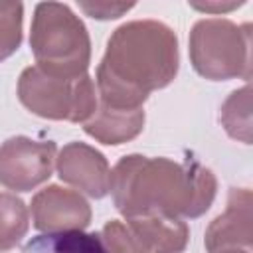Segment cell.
I'll return each mask as SVG.
<instances>
[{"instance_id":"obj_2","label":"cell","mask_w":253,"mask_h":253,"mask_svg":"<svg viewBox=\"0 0 253 253\" xmlns=\"http://www.w3.org/2000/svg\"><path fill=\"white\" fill-rule=\"evenodd\" d=\"M213 172L196 160L123 156L111 170L109 192L125 217L160 213L168 217H200L215 198Z\"/></svg>"},{"instance_id":"obj_1","label":"cell","mask_w":253,"mask_h":253,"mask_svg":"<svg viewBox=\"0 0 253 253\" xmlns=\"http://www.w3.org/2000/svg\"><path fill=\"white\" fill-rule=\"evenodd\" d=\"M178 38L158 20H132L119 26L97 67L99 103L113 109H142L156 89L170 85L178 73Z\"/></svg>"},{"instance_id":"obj_6","label":"cell","mask_w":253,"mask_h":253,"mask_svg":"<svg viewBox=\"0 0 253 253\" xmlns=\"http://www.w3.org/2000/svg\"><path fill=\"white\" fill-rule=\"evenodd\" d=\"M55 142H38L28 136H12L0 146V184L8 190L30 192L53 172Z\"/></svg>"},{"instance_id":"obj_17","label":"cell","mask_w":253,"mask_h":253,"mask_svg":"<svg viewBox=\"0 0 253 253\" xmlns=\"http://www.w3.org/2000/svg\"><path fill=\"white\" fill-rule=\"evenodd\" d=\"M134 4H113V2H79V8L97 20H115L128 12Z\"/></svg>"},{"instance_id":"obj_14","label":"cell","mask_w":253,"mask_h":253,"mask_svg":"<svg viewBox=\"0 0 253 253\" xmlns=\"http://www.w3.org/2000/svg\"><path fill=\"white\" fill-rule=\"evenodd\" d=\"M30 217L26 204L14 194L0 192V253L14 249L28 233Z\"/></svg>"},{"instance_id":"obj_3","label":"cell","mask_w":253,"mask_h":253,"mask_svg":"<svg viewBox=\"0 0 253 253\" xmlns=\"http://www.w3.org/2000/svg\"><path fill=\"white\" fill-rule=\"evenodd\" d=\"M30 47L36 65L53 77L77 79L87 73L91 40L85 24L67 4L40 2L34 10Z\"/></svg>"},{"instance_id":"obj_9","label":"cell","mask_w":253,"mask_h":253,"mask_svg":"<svg viewBox=\"0 0 253 253\" xmlns=\"http://www.w3.org/2000/svg\"><path fill=\"white\" fill-rule=\"evenodd\" d=\"M251 204L253 196L247 188H231L227 196V208L217 215L206 229V249L208 253H219L229 249L251 247Z\"/></svg>"},{"instance_id":"obj_16","label":"cell","mask_w":253,"mask_h":253,"mask_svg":"<svg viewBox=\"0 0 253 253\" xmlns=\"http://www.w3.org/2000/svg\"><path fill=\"white\" fill-rule=\"evenodd\" d=\"M101 237H103V243L107 245L109 253H146L144 247L128 231V227L123 225L121 221L105 223Z\"/></svg>"},{"instance_id":"obj_19","label":"cell","mask_w":253,"mask_h":253,"mask_svg":"<svg viewBox=\"0 0 253 253\" xmlns=\"http://www.w3.org/2000/svg\"><path fill=\"white\" fill-rule=\"evenodd\" d=\"M219 253H249L247 249H229V251H219Z\"/></svg>"},{"instance_id":"obj_13","label":"cell","mask_w":253,"mask_h":253,"mask_svg":"<svg viewBox=\"0 0 253 253\" xmlns=\"http://www.w3.org/2000/svg\"><path fill=\"white\" fill-rule=\"evenodd\" d=\"M219 121L225 132L241 140L243 144H251V87L249 83L237 91H233L221 105Z\"/></svg>"},{"instance_id":"obj_4","label":"cell","mask_w":253,"mask_h":253,"mask_svg":"<svg viewBox=\"0 0 253 253\" xmlns=\"http://www.w3.org/2000/svg\"><path fill=\"white\" fill-rule=\"evenodd\" d=\"M251 26L227 18H206L190 32V61L196 73L211 81L251 77Z\"/></svg>"},{"instance_id":"obj_18","label":"cell","mask_w":253,"mask_h":253,"mask_svg":"<svg viewBox=\"0 0 253 253\" xmlns=\"http://www.w3.org/2000/svg\"><path fill=\"white\" fill-rule=\"evenodd\" d=\"M194 8L198 10H204V12H227V10H233V8H239L243 6V2H227V4H219V2H211V4H192Z\"/></svg>"},{"instance_id":"obj_11","label":"cell","mask_w":253,"mask_h":253,"mask_svg":"<svg viewBox=\"0 0 253 253\" xmlns=\"http://www.w3.org/2000/svg\"><path fill=\"white\" fill-rule=\"evenodd\" d=\"M144 126V111L142 109H113L103 103H97L95 113L87 123H83V130L103 144H123L140 134Z\"/></svg>"},{"instance_id":"obj_12","label":"cell","mask_w":253,"mask_h":253,"mask_svg":"<svg viewBox=\"0 0 253 253\" xmlns=\"http://www.w3.org/2000/svg\"><path fill=\"white\" fill-rule=\"evenodd\" d=\"M22 253H109L99 233L63 231L43 233L30 239Z\"/></svg>"},{"instance_id":"obj_8","label":"cell","mask_w":253,"mask_h":253,"mask_svg":"<svg viewBox=\"0 0 253 253\" xmlns=\"http://www.w3.org/2000/svg\"><path fill=\"white\" fill-rule=\"evenodd\" d=\"M57 174L87 196L99 200L109 194L111 168L107 158L85 142H69L59 150Z\"/></svg>"},{"instance_id":"obj_7","label":"cell","mask_w":253,"mask_h":253,"mask_svg":"<svg viewBox=\"0 0 253 253\" xmlns=\"http://www.w3.org/2000/svg\"><path fill=\"white\" fill-rule=\"evenodd\" d=\"M32 219L43 233L83 231L91 223V206L79 192L51 184L32 198Z\"/></svg>"},{"instance_id":"obj_10","label":"cell","mask_w":253,"mask_h":253,"mask_svg":"<svg viewBox=\"0 0 253 253\" xmlns=\"http://www.w3.org/2000/svg\"><path fill=\"white\" fill-rule=\"evenodd\" d=\"M126 223L146 253H182L188 245L190 229L180 217L142 213L126 217Z\"/></svg>"},{"instance_id":"obj_15","label":"cell","mask_w":253,"mask_h":253,"mask_svg":"<svg viewBox=\"0 0 253 253\" xmlns=\"http://www.w3.org/2000/svg\"><path fill=\"white\" fill-rule=\"evenodd\" d=\"M22 2H0V61L10 57L22 43Z\"/></svg>"},{"instance_id":"obj_5","label":"cell","mask_w":253,"mask_h":253,"mask_svg":"<svg viewBox=\"0 0 253 253\" xmlns=\"http://www.w3.org/2000/svg\"><path fill=\"white\" fill-rule=\"evenodd\" d=\"M20 103L42 119L87 123L97 109L95 81L85 73L77 79L53 77L38 65H30L18 79Z\"/></svg>"}]
</instances>
